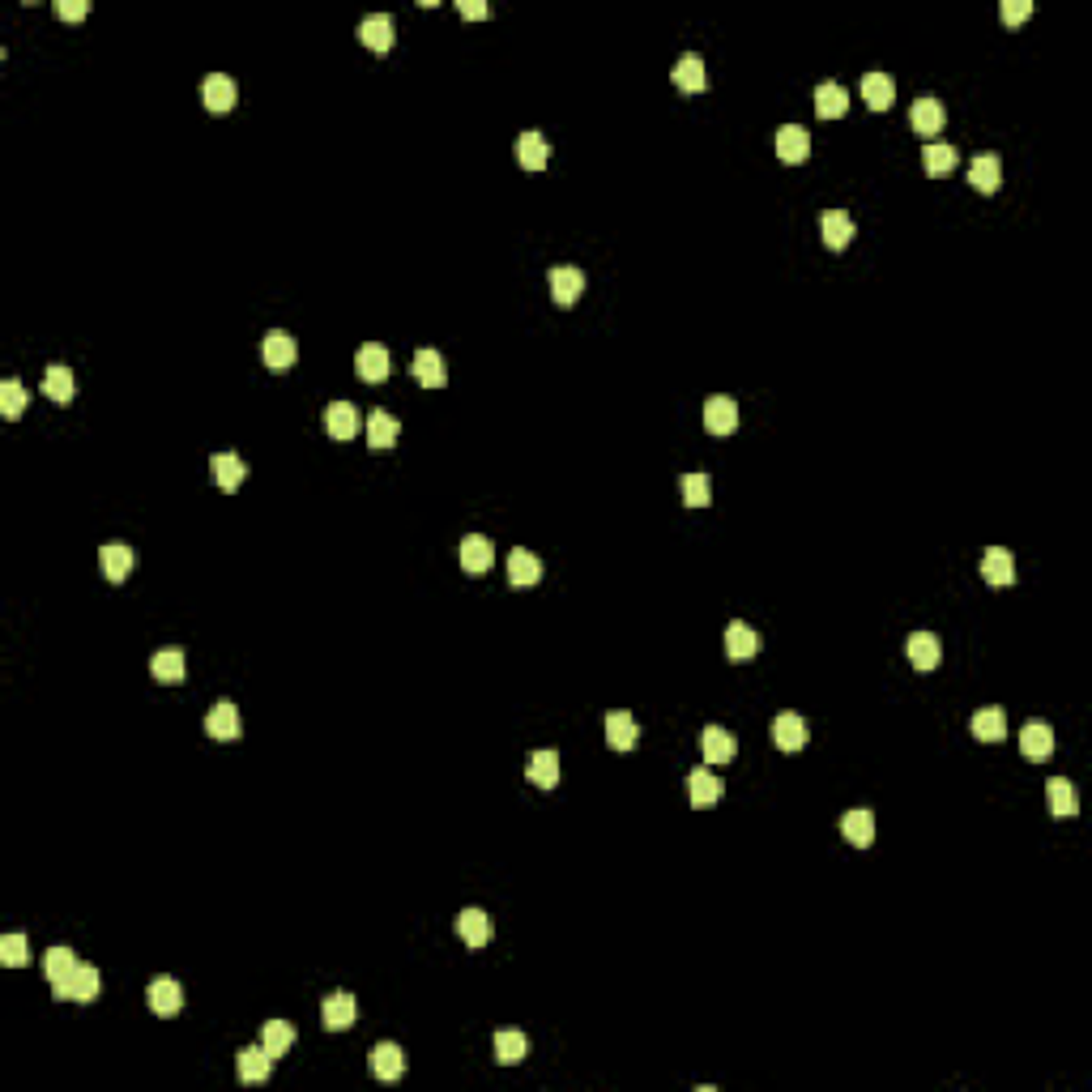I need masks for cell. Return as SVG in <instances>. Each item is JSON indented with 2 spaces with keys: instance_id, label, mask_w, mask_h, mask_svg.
Returning a JSON list of instances; mask_svg holds the SVG:
<instances>
[{
  "instance_id": "44dd1931",
  "label": "cell",
  "mask_w": 1092,
  "mask_h": 1092,
  "mask_svg": "<svg viewBox=\"0 0 1092 1092\" xmlns=\"http://www.w3.org/2000/svg\"><path fill=\"white\" fill-rule=\"evenodd\" d=\"M580 291H585V274H580L577 265H560L551 269V294L560 308H568V303L580 299Z\"/></svg>"
},
{
  "instance_id": "5b68a950",
  "label": "cell",
  "mask_w": 1092,
  "mask_h": 1092,
  "mask_svg": "<svg viewBox=\"0 0 1092 1092\" xmlns=\"http://www.w3.org/2000/svg\"><path fill=\"white\" fill-rule=\"evenodd\" d=\"M355 1016H359V1003H355V995H329L325 999V1007H320V1020H325V1029L329 1033H346V1029H355Z\"/></svg>"
},
{
  "instance_id": "603a6c76",
  "label": "cell",
  "mask_w": 1092,
  "mask_h": 1092,
  "mask_svg": "<svg viewBox=\"0 0 1092 1092\" xmlns=\"http://www.w3.org/2000/svg\"><path fill=\"white\" fill-rule=\"evenodd\" d=\"M1020 751L1029 755L1033 764L1050 760V755H1054V730H1050L1046 721H1033V726H1024V734H1020Z\"/></svg>"
},
{
  "instance_id": "3957f363",
  "label": "cell",
  "mask_w": 1092,
  "mask_h": 1092,
  "mask_svg": "<svg viewBox=\"0 0 1092 1092\" xmlns=\"http://www.w3.org/2000/svg\"><path fill=\"white\" fill-rule=\"evenodd\" d=\"M98 990H103V973L94 965H77L69 977V986L56 990V999H73V1003H94Z\"/></svg>"
},
{
  "instance_id": "f6af8a7d",
  "label": "cell",
  "mask_w": 1092,
  "mask_h": 1092,
  "mask_svg": "<svg viewBox=\"0 0 1092 1092\" xmlns=\"http://www.w3.org/2000/svg\"><path fill=\"white\" fill-rule=\"evenodd\" d=\"M525 1054H529V1041H525V1033H512V1029L496 1033V1063L516 1067V1063H525Z\"/></svg>"
},
{
  "instance_id": "681fc988",
  "label": "cell",
  "mask_w": 1092,
  "mask_h": 1092,
  "mask_svg": "<svg viewBox=\"0 0 1092 1092\" xmlns=\"http://www.w3.org/2000/svg\"><path fill=\"white\" fill-rule=\"evenodd\" d=\"M0 960L9 968H22L26 965V939H22V934H5V939H0Z\"/></svg>"
},
{
  "instance_id": "bcb514c9",
  "label": "cell",
  "mask_w": 1092,
  "mask_h": 1092,
  "mask_svg": "<svg viewBox=\"0 0 1092 1092\" xmlns=\"http://www.w3.org/2000/svg\"><path fill=\"white\" fill-rule=\"evenodd\" d=\"M260 1046L269 1050V1058H282L286 1050L294 1046V1024H286V1020H269L265 1029H260Z\"/></svg>"
},
{
  "instance_id": "484cf974",
  "label": "cell",
  "mask_w": 1092,
  "mask_h": 1092,
  "mask_svg": "<svg viewBox=\"0 0 1092 1092\" xmlns=\"http://www.w3.org/2000/svg\"><path fill=\"white\" fill-rule=\"evenodd\" d=\"M862 98H866L870 111H888L892 98H897V81L888 73H866L862 77Z\"/></svg>"
},
{
  "instance_id": "cb8c5ba5",
  "label": "cell",
  "mask_w": 1092,
  "mask_h": 1092,
  "mask_svg": "<svg viewBox=\"0 0 1092 1092\" xmlns=\"http://www.w3.org/2000/svg\"><path fill=\"white\" fill-rule=\"evenodd\" d=\"M905 648H909V662H914L917 670H934V666H939V658H943L939 636H934V631H914V636L905 640Z\"/></svg>"
},
{
  "instance_id": "7402d4cb",
  "label": "cell",
  "mask_w": 1092,
  "mask_h": 1092,
  "mask_svg": "<svg viewBox=\"0 0 1092 1092\" xmlns=\"http://www.w3.org/2000/svg\"><path fill=\"white\" fill-rule=\"evenodd\" d=\"M636 738H640V730H636V721H631V713H623V709L606 713V743H611V751H631Z\"/></svg>"
},
{
  "instance_id": "7dc6e473",
  "label": "cell",
  "mask_w": 1092,
  "mask_h": 1092,
  "mask_svg": "<svg viewBox=\"0 0 1092 1092\" xmlns=\"http://www.w3.org/2000/svg\"><path fill=\"white\" fill-rule=\"evenodd\" d=\"M683 504H692V508H704L713 499V482H709V474H683Z\"/></svg>"
},
{
  "instance_id": "d6a6232c",
  "label": "cell",
  "mask_w": 1092,
  "mask_h": 1092,
  "mask_svg": "<svg viewBox=\"0 0 1092 1092\" xmlns=\"http://www.w3.org/2000/svg\"><path fill=\"white\" fill-rule=\"evenodd\" d=\"M777 154H781V162H802L811 154V137L802 125H785L777 128Z\"/></svg>"
},
{
  "instance_id": "f5cc1de1",
  "label": "cell",
  "mask_w": 1092,
  "mask_h": 1092,
  "mask_svg": "<svg viewBox=\"0 0 1092 1092\" xmlns=\"http://www.w3.org/2000/svg\"><path fill=\"white\" fill-rule=\"evenodd\" d=\"M457 9H462V18H487V5H482V0H462Z\"/></svg>"
},
{
  "instance_id": "2e32d148",
  "label": "cell",
  "mask_w": 1092,
  "mask_h": 1092,
  "mask_svg": "<svg viewBox=\"0 0 1092 1092\" xmlns=\"http://www.w3.org/2000/svg\"><path fill=\"white\" fill-rule=\"evenodd\" d=\"M819 231H824L828 248L841 252V248H849V244H853V231H858V227H853V218L845 210H828L824 218H819Z\"/></svg>"
},
{
  "instance_id": "f907efd6",
  "label": "cell",
  "mask_w": 1092,
  "mask_h": 1092,
  "mask_svg": "<svg viewBox=\"0 0 1092 1092\" xmlns=\"http://www.w3.org/2000/svg\"><path fill=\"white\" fill-rule=\"evenodd\" d=\"M1003 22L1007 26H1020V22H1029L1033 18V0H1003Z\"/></svg>"
},
{
  "instance_id": "ac0fdd59",
  "label": "cell",
  "mask_w": 1092,
  "mask_h": 1092,
  "mask_svg": "<svg viewBox=\"0 0 1092 1092\" xmlns=\"http://www.w3.org/2000/svg\"><path fill=\"white\" fill-rule=\"evenodd\" d=\"M687 790H692V807H713V802H721L726 785H721V777L713 773V768H692Z\"/></svg>"
},
{
  "instance_id": "7c38bea8",
  "label": "cell",
  "mask_w": 1092,
  "mask_h": 1092,
  "mask_svg": "<svg viewBox=\"0 0 1092 1092\" xmlns=\"http://www.w3.org/2000/svg\"><path fill=\"white\" fill-rule=\"evenodd\" d=\"M529 781L538 785V790H555L560 785V751L555 747H542V751H533L529 755Z\"/></svg>"
},
{
  "instance_id": "ab89813d",
  "label": "cell",
  "mask_w": 1092,
  "mask_h": 1092,
  "mask_svg": "<svg viewBox=\"0 0 1092 1092\" xmlns=\"http://www.w3.org/2000/svg\"><path fill=\"white\" fill-rule=\"evenodd\" d=\"M210 470H213V479H218V487H223V491H240V482L248 479V465H244L235 453H218L210 462Z\"/></svg>"
},
{
  "instance_id": "30bf717a",
  "label": "cell",
  "mask_w": 1092,
  "mask_h": 1092,
  "mask_svg": "<svg viewBox=\"0 0 1092 1092\" xmlns=\"http://www.w3.org/2000/svg\"><path fill=\"white\" fill-rule=\"evenodd\" d=\"M274 1063L277 1058H269L265 1046H248V1050H240V1058H235V1071H240L244 1084H265L269 1071H274Z\"/></svg>"
},
{
  "instance_id": "5bb4252c",
  "label": "cell",
  "mask_w": 1092,
  "mask_h": 1092,
  "mask_svg": "<svg viewBox=\"0 0 1092 1092\" xmlns=\"http://www.w3.org/2000/svg\"><path fill=\"white\" fill-rule=\"evenodd\" d=\"M909 125H914L917 137H934L943 125H948V111H943L939 98H917L914 111H909Z\"/></svg>"
},
{
  "instance_id": "9c48e42d",
  "label": "cell",
  "mask_w": 1092,
  "mask_h": 1092,
  "mask_svg": "<svg viewBox=\"0 0 1092 1092\" xmlns=\"http://www.w3.org/2000/svg\"><path fill=\"white\" fill-rule=\"evenodd\" d=\"M773 743L781 747L785 755H794V751L807 747V726H802L798 713H777V717H773Z\"/></svg>"
},
{
  "instance_id": "4fadbf2b",
  "label": "cell",
  "mask_w": 1092,
  "mask_h": 1092,
  "mask_svg": "<svg viewBox=\"0 0 1092 1092\" xmlns=\"http://www.w3.org/2000/svg\"><path fill=\"white\" fill-rule=\"evenodd\" d=\"M491 563H496V546H491V538H482V533L462 538V568L470 572V577H482Z\"/></svg>"
},
{
  "instance_id": "7a4b0ae2",
  "label": "cell",
  "mask_w": 1092,
  "mask_h": 1092,
  "mask_svg": "<svg viewBox=\"0 0 1092 1092\" xmlns=\"http://www.w3.org/2000/svg\"><path fill=\"white\" fill-rule=\"evenodd\" d=\"M235 98H240V90H235V81L227 77V73H210V77L201 81V103H205V111H213V116L231 111Z\"/></svg>"
},
{
  "instance_id": "7bdbcfd3",
  "label": "cell",
  "mask_w": 1092,
  "mask_h": 1092,
  "mask_svg": "<svg viewBox=\"0 0 1092 1092\" xmlns=\"http://www.w3.org/2000/svg\"><path fill=\"white\" fill-rule=\"evenodd\" d=\"M397 435H401L397 418L384 414V410H372V418H367V440H372V448H393Z\"/></svg>"
},
{
  "instance_id": "83f0119b",
  "label": "cell",
  "mask_w": 1092,
  "mask_h": 1092,
  "mask_svg": "<svg viewBox=\"0 0 1092 1092\" xmlns=\"http://www.w3.org/2000/svg\"><path fill=\"white\" fill-rule=\"evenodd\" d=\"M700 751H704V760H709V764H730V760H734V751H738V743H734L730 730L709 726L700 734Z\"/></svg>"
},
{
  "instance_id": "ffe728a7",
  "label": "cell",
  "mask_w": 1092,
  "mask_h": 1092,
  "mask_svg": "<svg viewBox=\"0 0 1092 1092\" xmlns=\"http://www.w3.org/2000/svg\"><path fill=\"white\" fill-rule=\"evenodd\" d=\"M670 77H675V86L683 90V94H700V90L709 86V77H704V60H700L696 52H683V56H679V60H675V73H670Z\"/></svg>"
},
{
  "instance_id": "c3c4849f",
  "label": "cell",
  "mask_w": 1092,
  "mask_h": 1092,
  "mask_svg": "<svg viewBox=\"0 0 1092 1092\" xmlns=\"http://www.w3.org/2000/svg\"><path fill=\"white\" fill-rule=\"evenodd\" d=\"M0 410H5V418H22V410H26V389H22V380H5L0 384Z\"/></svg>"
},
{
  "instance_id": "e575fe53",
  "label": "cell",
  "mask_w": 1092,
  "mask_h": 1092,
  "mask_svg": "<svg viewBox=\"0 0 1092 1092\" xmlns=\"http://www.w3.org/2000/svg\"><path fill=\"white\" fill-rule=\"evenodd\" d=\"M516 159H521L525 171H542L546 159H551V142L529 128V133H521V142H516Z\"/></svg>"
},
{
  "instance_id": "8992f818",
  "label": "cell",
  "mask_w": 1092,
  "mask_h": 1092,
  "mask_svg": "<svg viewBox=\"0 0 1092 1092\" xmlns=\"http://www.w3.org/2000/svg\"><path fill=\"white\" fill-rule=\"evenodd\" d=\"M98 563H103V577L111 580V585H125L137 555H133V546H125V542H107L103 551H98Z\"/></svg>"
},
{
  "instance_id": "277c9868",
  "label": "cell",
  "mask_w": 1092,
  "mask_h": 1092,
  "mask_svg": "<svg viewBox=\"0 0 1092 1092\" xmlns=\"http://www.w3.org/2000/svg\"><path fill=\"white\" fill-rule=\"evenodd\" d=\"M244 721H240V709H235L231 700H218L210 709V717H205V734L218 738V743H231V738H240Z\"/></svg>"
},
{
  "instance_id": "f1b7e54d",
  "label": "cell",
  "mask_w": 1092,
  "mask_h": 1092,
  "mask_svg": "<svg viewBox=\"0 0 1092 1092\" xmlns=\"http://www.w3.org/2000/svg\"><path fill=\"white\" fill-rule=\"evenodd\" d=\"M1046 802L1054 811V819H1071L1080 811V798H1075V785L1067 777H1050L1046 781Z\"/></svg>"
},
{
  "instance_id": "b9f144b4",
  "label": "cell",
  "mask_w": 1092,
  "mask_h": 1092,
  "mask_svg": "<svg viewBox=\"0 0 1092 1092\" xmlns=\"http://www.w3.org/2000/svg\"><path fill=\"white\" fill-rule=\"evenodd\" d=\"M43 393L52 401H60V406H69L73 393H77V380H73V372L64 363H52V367H47V376H43Z\"/></svg>"
},
{
  "instance_id": "816d5d0a",
  "label": "cell",
  "mask_w": 1092,
  "mask_h": 1092,
  "mask_svg": "<svg viewBox=\"0 0 1092 1092\" xmlns=\"http://www.w3.org/2000/svg\"><path fill=\"white\" fill-rule=\"evenodd\" d=\"M56 13H60L64 22H81L90 13V5L86 0H56Z\"/></svg>"
},
{
  "instance_id": "60d3db41",
  "label": "cell",
  "mask_w": 1092,
  "mask_h": 1092,
  "mask_svg": "<svg viewBox=\"0 0 1092 1092\" xmlns=\"http://www.w3.org/2000/svg\"><path fill=\"white\" fill-rule=\"evenodd\" d=\"M973 734L982 738V743H999V738L1007 734V713L999 709V704H990V709H977V713H973Z\"/></svg>"
},
{
  "instance_id": "f35d334b",
  "label": "cell",
  "mask_w": 1092,
  "mask_h": 1092,
  "mask_svg": "<svg viewBox=\"0 0 1092 1092\" xmlns=\"http://www.w3.org/2000/svg\"><path fill=\"white\" fill-rule=\"evenodd\" d=\"M73 968H77V956H73L69 948H52V951L43 956V973H47V982H52V995L69 986Z\"/></svg>"
},
{
  "instance_id": "74e56055",
  "label": "cell",
  "mask_w": 1092,
  "mask_h": 1092,
  "mask_svg": "<svg viewBox=\"0 0 1092 1092\" xmlns=\"http://www.w3.org/2000/svg\"><path fill=\"white\" fill-rule=\"evenodd\" d=\"M359 39H363L372 52H389L393 47V18L389 13H372V18L359 22Z\"/></svg>"
},
{
  "instance_id": "8d00e7d4",
  "label": "cell",
  "mask_w": 1092,
  "mask_h": 1092,
  "mask_svg": "<svg viewBox=\"0 0 1092 1092\" xmlns=\"http://www.w3.org/2000/svg\"><path fill=\"white\" fill-rule=\"evenodd\" d=\"M457 934H462L470 948H487V943H491V917L482 914V909H462V917H457Z\"/></svg>"
},
{
  "instance_id": "f546056e",
  "label": "cell",
  "mask_w": 1092,
  "mask_h": 1092,
  "mask_svg": "<svg viewBox=\"0 0 1092 1092\" xmlns=\"http://www.w3.org/2000/svg\"><path fill=\"white\" fill-rule=\"evenodd\" d=\"M414 376H418V384L423 389H445V380H448V372H445V355L440 350H418L414 355Z\"/></svg>"
},
{
  "instance_id": "4316f807",
  "label": "cell",
  "mask_w": 1092,
  "mask_h": 1092,
  "mask_svg": "<svg viewBox=\"0 0 1092 1092\" xmlns=\"http://www.w3.org/2000/svg\"><path fill=\"white\" fill-rule=\"evenodd\" d=\"M508 580H512V589H529L542 580V560L533 551H512L508 555Z\"/></svg>"
},
{
  "instance_id": "4dcf8cb0",
  "label": "cell",
  "mask_w": 1092,
  "mask_h": 1092,
  "mask_svg": "<svg viewBox=\"0 0 1092 1092\" xmlns=\"http://www.w3.org/2000/svg\"><path fill=\"white\" fill-rule=\"evenodd\" d=\"M184 670H188L184 666V648H159V653L150 658V675L159 679V683H171V687L184 683Z\"/></svg>"
},
{
  "instance_id": "9a60e30c",
  "label": "cell",
  "mask_w": 1092,
  "mask_h": 1092,
  "mask_svg": "<svg viewBox=\"0 0 1092 1092\" xmlns=\"http://www.w3.org/2000/svg\"><path fill=\"white\" fill-rule=\"evenodd\" d=\"M367 1067H372L376 1080H401V1071H406L401 1046H393V1041H380V1046H372V1054H367Z\"/></svg>"
},
{
  "instance_id": "52a82bcc",
  "label": "cell",
  "mask_w": 1092,
  "mask_h": 1092,
  "mask_svg": "<svg viewBox=\"0 0 1092 1092\" xmlns=\"http://www.w3.org/2000/svg\"><path fill=\"white\" fill-rule=\"evenodd\" d=\"M704 427H709V435H730L738 427V406L734 397H726V393H717V397L704 401Z\"/></svg>"
},
{
  "instance_id": "e0dca14e",
  "label": "cell",
  "mask_w": 1092,
  "mask_h": 1092,
  "mask_svg": "<svg viewBox=\"0 0 1092 1092\" xmlns=\"http://www.w3.org/2000/svg\"><path fill=\"white\" fill-rule=\"evenodd\" d=\"M726 653H730V662H751L755 653H760V631L734 619L726 628Z\"/></svg>"
},
{
  "instance_id": "1f68e13d",
  "label": "cell",
  "mask_w": 1092,
  "mask_h": 1092,
  "mask_svg": "<svg viewBox=\"0 0 1092 1092\" xmlns=\"http://www.w3.org/2000/svg\"><path fill=\"white\" fill-rule=\"evenodd\" d=\"M325 431H329L333 440H350V435H359V410L350 406V401H333V406L325 410Z\"/></svg>"
},
{
  "instance_id": "d590c367",
  "label": "cell",
  "mask_w": 1092,
  "mask_h": 1092,
  "mask_svg": "<svg viewBox=\"0 0 1092 1092\" xmlns=\"http://www.w3.org/2000/svg\"><path fill=\"white\" fill-rule=\"evenodd\" d=\"M841 832H845V841L849 845H858V849H866L870 841H875V815L870 811H845L841 815Z\"/></svg>"
},
{
  "instance_id": "d4e9b609",
  "label": "cell",
  "mask_w": 1092,
  "mask_h": 1092,
  "mask_svg": "<svg viewBox=\"0 0 1092 1092\" xmlns=\"http://www.w3.org/2000/svg\"><path fill=\"white\" fill-rule=\"evenodd\" d=\"M982 577L990 580L995 589H1007L1016 580V560H1012V551H1003V546H990L986 551V560H982Z\"/></svg>"
},
{
  "instance_id": "ee69618b",
  "label": "cell",
  "mask_w": 1092,
  "mask_h": 1092,
  "mask_svg": "<svg viewBox=\"0 0 1092 1092\" xmlns=\"http://www.w3.org/2000/svg\"><path fill=\"white\" fill-rule=\"evenodd\" d=\"M922 162H926V176L931 179H943L956 171V145H943V142H931L922 150Z\"/></svg>"
},
{
  "instance_id": "836d02e7",
  "label": "cell",
  "mask_w": 1092,
  "mask_h": 1092,
  "mask_svg": "<svg viewBox=\"0 0 1092 1092\" xmlns=\"http://www.w3.org/2000/svg\"><path fill=\"white\" fill-rule=\"evenodd\" d=\"M815 111L824 120H841L845 111H849V94H845V86H836V81H819V86H815Z\"/></svg>"
},
{
  "instance_id": "8fae6325",
  "label": "cell",
  "mask_w": 1092,
  "mask_h": 1092,
  "mask_svg": "<svg viewBox=\"0 0 1092 1092\" xmlns=\"http://www.w3.org/2000/svg\"><path fill=\"white\" fill-rule=\"evenodd\" d=\"M389 367H393L389 350L376 346V342L355 355V372H359V380H367V384H384V380H389Z\"/></svg>"
},
{
  "instance_id": "d6986e66",
  "label": "cell",
  "mask_w": 1092,
  "mask_h": 1092,
  "mask_svg": "<svg viewBox=\"0 0 1092 1092\" xmlns=\"http://www.w3.org/2000/svg\"><path fill=\"white\" fill-rule=\"evenodd\" d=\"M968 184H973L977 193H995V188L1003 184V162H999V154H977V159L968 162Z\"/></svg>"
},
{
  "instance_id": "6da1fadb",
  "label": "cell",
  "mask_w": 1092,
  "mask_h": 1092,
  "mask_svg": "<svg viewBox=\"0 0 1092 1092\" xmlns=\"http://www.w3.org/2000/svg\"><path fill=\"white\" fill-rule=\"evenodd\" d=\"M145 999H150V1012L162 1016V1020L179 1016V1007H184V990H179L176 977H154L150 990H145Z\"/></svg>"
},
{
  "instance_id": "ba28073f",
  "label": "cell",
  "mask_w": 1092,
  "mask_h": 1092,
  "mask_svg": "<svg viewBox=\"0 0 1092 1092\" xmlns=\"http://www.w3.org/2000/svg\"><path fill=\"white\" fill-rule=\"evenodd\" d=\"M260 359H265V363L274 367V372H282V367H291L294 359H299V346H294L291 333L269 329V333H265V342H260Z\"/></svg>"
}]
</instances>
